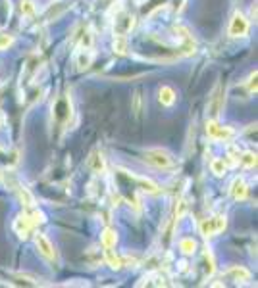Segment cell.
<instances>
[{"label":"cell","instance_id":"6da1fadb","mask_svg":"<svg viewBox=\"0 0 258 288\" xmlns=\"http://www.w3.org/2000/svg\"><path fill=\"white\" fill-rule=\"evenodd\" d=\"M144 161L150 163V165H154V167H158V169H168V167H172L173 163H175L172 154L166 152V150H162V148L146 150L144 152Z\"/></svg>","mask_w":258,"mask_h":288},{"label":"cell","instance_id":"7a4b0ae2","mask_svg":"<svg viewBox=\"0 0 258 288\" xmlns=\"http://www.w3.org/2000/svg\"><path fill=\"white\" fill-rule=\"evenodd\" d=\"M206 135L212 139V141H222V143H226V141H230L235 137V131L231 129V127H226V125H220L216 119H210L208 123H206Z\"/></svg>","mask_w":258,"mask_h":288},{"label":"cell","instance_id":"3957f363","mask_svg":"<svg viewBox=\"0 0 258 288\" xmlns=\"http://www.w3.org/2000/svg\"><path fill=\"white\" fill-rule=\"evenodd\" d=\"M224 229H226V217H222V216L204 219V221L201 223L202 236H214V234L222 232Z\"/></svg>","mask_w":258,"mask_h":288},{"label":"cell","instance_id":"277c9868","mask_svg":"<svg viewBox=\"0 0 258 288\" xmlns=\"http://www.w3.org/2000/svg\"><path fill=\"white\" fill-rule=\"evenodd\" d=\"M222 108H224V90L220 85H216V88L212 90V96L208 100V117L218 119V115L222 114Z\"/></svg>","mask_w":258,"mask_h":288},{"label":"cell","instance_id":"5b68a950","mask_svg":"<svg viewBox=\"0 0 258 288\" xmlns=\"http://www.w3.org/2000/svg\"><path fill=\"white\" fill-rule=\"evenodd\" d=\"M247 31H249V19L245 17L243 14H233L230 21V29H228V33H230V37H245L247 35Z\"/></svg>","mask_w":258,"mask_h":288},{"label":"cell","instance_id":"8992f818","mask_svg":"<svg viewBox=\"0 0 258 288\" xmlns=\"http://www.w3.org/2000/svg\"><path fill=\"white\" fill-rule=\"evenodd\" d=\"M33 227H35V223L31 221V217L29 216L17 217V219H15V223H14V230L17 232V236H19V238H27L29 232H31Z\"/></svg>","mask_w":258,"mask_h":288},{"label":"cell","instance_id":"52a82bcc","mask_svg":"<svg viewBox=\"0 0 258 288\" xmlns=\"http://www.w3.org/2000/svg\"><path fill=\"white\" fill-rule=\"evenodd\" d=\"M35 244H37V250L43 254L44 258L54 259V246H52V242L44 234H37L35 236Z\"/></svg>","mask_w":258,"mask_h":288},{"label":"cell","instance_id":"ba28073f","mask_svg":"<svg viewBox=\"0 0 258 288\" xmlns=\"http://www.w3.org/2000/svg\"><path fill=\"white\" fill-rule=\"evenodd\" d=\"M247 192H249L247 183H245L243 179H235L233 185H231V196H233L235 200H245V198H247Z\"/></svg>","mask_w":258,"mask_h":288},{"label":"cell","instance_id":"9c48e42d","mask_svg":"<svg viewBox=\"0 0 258 288\" xmlns=\"http://www.w3.org/2000/svg\"><path fill=\"white\" fill-rule=\"evenodd\" d=\"M228 277H233V281H237V283H247L249 279H251V273L245 269V267H230V271H228Z\"/></svg>","mask_w":258,"mask_h":288},{"label":"cell","instance_id":"30bf717a","mask_svg":"<svg viewBox=\"0 0 258 288\" xmlns=\"http://www.w3.org/2000/svg\"><path fill=\"white\" fill-rule=\"evenodd\" d=\"M101 240L104 248H114L116 242H118V234H116L114 229H104L101 234Z\"/></svg>","mask_w":258,"mask_h":288},{"label":"cell","instance_id":"8fae6325","mask_svg":"<svg viewBox=\"0 0 258 288\" xmlns=\"http://www.w3.org/2000/svg\"><path fill=\"white\" fill-rule=\"evenodd\" d=\"M160 102L164 106H172L173 102H175V90H173L172 86H162L160 88Z\"/></svg>","mask_w":258,"mask_h":288},{"label":"cell","instance_id":"7c38bea8","mask_svg":"<svg viewBox=\"0 0 258 288\" xmlns=\"http://www.w3.org/2000/svg\"><path fill=\"white\" fill-rule=\"evenodd\" d=\"M104 256H106V263H108L112 269H120V267H122V259L116 256L112 248H104Z\"/></svg>","mask_w":258,"mask_h":288},{"label":"cell","instance_id":"4fadbf2b","mask_svg":"<svg viewBox=\"0 0 258 288\" xmlns=\"http://www.w3.org/2000/svg\"><path fill=\"white\" fill-rule=\"evenodd\" d=\"M135 179H137V183H139V185H141L146 192H150V194H156L158 192L156 183H152L150 179H146V177H135Z\"/></svg>","mask_w":258,"mask_h":288},{"label":"cell","instance_id":"5bb4252c","mask_svg":"<svg viewBox=\"0 0 258 288\" xmlns=\"http://www.w3.org/2000/svg\"><path fill=\"white\" fill-rule=\"evenodd\" d=\"M114 50L118 52V54H126V52H128V41H126V37H124V35H116Z\"/></svg>","mask_w":258,"mask_h":288},{"label":"cell","instance_id":"9a60e30c","mask_svg":"<svg viewBox=\"0 0 258 288\" xmlns=\"http://www.w3.org/2000/svg\"><path fill=\"white\" fill-rule=\"evenodd\" d=\"M179 248H181V252H183V254H195L197 242H195L193 238H183V240L179 242Z\"/></svg>","mask_w":258,"mask_h":288},{"label":"cell","instance_id":"2e32d148","mask_svg":"<svg viewBox=\"0 0 258 288\" xmlns=\"http://www.w3.org/2000/svg\"><path fill=\"white\" fill-rule=\"evenodd\" d=\"M210 169L214 175H224L226 173V163H224V159L222 158H216L212 159V163H210Z\"/></svg>","mask_w":258,"mask_h":288},{"label":"cell","instance_id":"e0dca14e","mask_svg":"<svg viewBox=\"0 0 258 288\" xmlns=\"http://www.w3.org/2000/svg\"><path fill=\"white\" fill-rule=\"evenodd\" d=\"M17 192H19V198H21V202H23V206H27V208H33V196L29 194L27 188L17 187Z\"/></svg>","mask_w":258,"mask_h":288},{"label":"cell","instance_id":"ac0fdd59","mask_svg":"<svg viewBox=\"0 0 258 288\" xmlns=\"http://www.w3.org/2000/svg\"><path fill=\"white\" fill-rule=\"evenodd\" d=\"M21 14L25 17H35V6L31 0H21Z\"/></svg>","mask_w":258,"mask_h":288},{"label":"cell","instance_id":"d6986e66","mask_svg":"<svg viewBox=\"0 0 258 288\" xmlns=\"http://www.w3.org/2000/svg\"><path fill=\"white\" fill-rule=\"evenodd\" d=\"M243 158H239V161H243V165L247 167H255L257 165V154H253V152H247V154H241Z\"/></svg>","mask_w":258,"mask_h":288},{"label":"cell","instance_id":"ffe728a7","mask_svg":"<svg viewBox=\"0 0 258 288\" xmlns=\"http://www.w3.org/2000/svg\"><path fill=\"white\" fill-rule=\"evenodd\" d=\"M93 169H95L97 173L104 171V161H102L101 156H93Z\"/></svg>","mask_w":258,"mask_h":288},{"label":"cell","instance_id":"44dd1931","mask_svg":"<svg viewBox=\"0 0 258 288\" xmlns=\"http://www.w3.org/2000/svg\"><path fill=\"white\" fill-rule=\"evenodd\" d=\"M91 60H93V58L89 56V54H81V56H79V62H77V66H79V70H85V68H89V66H91Z\"/></svg>","mask_w":258,"mask_h":288},{"label":"cell","instance_id":"7402d4cb","mask_svg":"<svg viewBox=\"0 0 258 288\" xmlns=\"http://www.w3.org/2000/svg\"><path fill=\"white\" fill-rule=\"evenodd\" d=\"M12 41H14V39H12L10 35H0V50H2V48H8V46L12 44Z\"/></svg>","mask_w":258,"mask_h":288},{"label":"cell","instance_id":"603a6c76","mask_svg":"<svg viewBox=\"0 0 258 288\" xmlns=\"http://www.w3.org/2000/svg\"><path fill=\"white\" fill-rule=\"evenodd\" d=\"M249 90L251 92H257V72L251 75V79H249Z\"/></svg>","mask_w":258,"mask_h":288},{"label":"cell","instance_id":"cb8c5ba5","mask_svg":"<svg viewBox=\"0 0 258 288\" xmlns=\"http://www.w3.org/2000/svg\"><path fill=\"white\" fill-rule=\"evenodd\" d=\"M2 123H4V115L0 114V127H2Z\"/></svg>","mask_w":258,"mask_h":288}]
</instances>
